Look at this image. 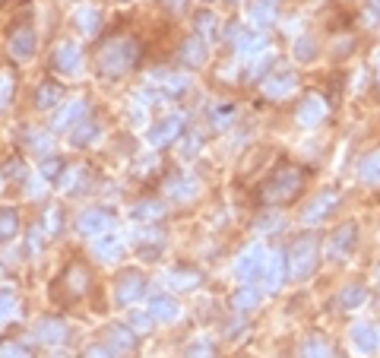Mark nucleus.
<instances>
[{"mask_svg": "<svg viewBox=\"0 0 380 358\" xmlns=\"http://www.w3.org/2000/svg\"><path fill=\"white\" fill-rule=\"evenodd\" d=\"M136 57H140V45L134 39H114L99 51L95 64H99V73L105 79H121L136 64Z\"/></svg>", "mask_w": 380, "mask_h": 358, "instance_id": "nucleus-1", "label": "nucleus"}, {"mask_svg": "<svg viewBox=\"0 0 380 358\" xmlns=\"http://www.w3.org/2000/svg\"><path fill=\"white\" fill-rule=\"evenodd\" d=\"M285 267H289V279L291 282H304L311 279V273L317 269V235L304 232L291 241L289 254H285Z\"/></svg>", "mask_w": 380, "mask_h": 358, "instance_id": "nucleus-2", "label": "nucleus"}, {"mask_svg": "<svg viewBox=\"0 0 380 358\" xmlns=\"http://www.w3.org/2000/svg\"><path fill=\"white\" fill-rule=\"evenodd\" d=\"M301 184H304L301 171L291 168V165H285L269 178L266 191H263V200L266 203H291L298 194H301Z\"/></svg>", "mask_w": 380, "mask_h": 358, "instance_id": "nucleus-3", "label": "nucleus"}, {"mask_svg": "<svg viewBox=\"0 0 380 358\" xmlns=\"http://www.w3.org/2000/svg\"><path fill=\"white\" fill-rule=\"evenodd\" d=\"M266 247L260 244V241H254V244H247L244 251H241V257L235 263V276L241 286H251L254 279L263 273V263H266Z\"/></svg>", "mask_w": 380, "mask_h": 358, "instance_id": "nucleus-4", "label": "nucleus"}, {"mask_svg": "<svg viewBox=\"0 0 380 358\" xmlns=\"http://www.w3.org/2000/svg\"><path fill=\"white\" fill-rule=\"evenodd\" d=\"M76 229H79V235H86V238H99V235H105V232L114 229V216L101 207H89L79 213Z\"/></svg>", "mask_w": 380, "mask_h": 358, "instance_id": "nucleus-5", "label": "nucleus"}, {"mask_svg": "<svg viewBox=\"0 0 380 358\" xmlns=\"http://www.w3.org/2000/svg\"><path fill=\"white\" fill-rule=\"evenodd\" d=\"M263 96L273 99V101H282L289 99L291 92L298 89V73L295 70H276V73H266V79L260 83Z\"/></svg>", "mask_w": 380, "mask_h": 358, "instance_id": "nucleus-6", "label": "nucleus"}, {"mask_svg": "<svg viewBox=\"0 0 380 358\" xmlns=\"http://www.w3.org/2000/svg\"><path fill=\"white\" fill-rule=\"evenodd\" d=\"M355 241H358V225L355 222H346L339 225V229L330 235V241H326V257L330 260H346L349 254L355 251Z\"/></svg>", "mask_w": 380, "mask_h": 358, "instance_id": "nucleus-7", "label": "nucleus"}, {"mask_svg": "<svg viewBox=\"0 0 380 358\" xmlns=\"http://www.w3.org/2000/svg\"><path fill=\"white\" fill-rule=\"evenodd\" d=\"M263 289L269 292V295H276V292L282 289V282L289 279V267H285V254L282 251H269L266 254V263H263Z\"/></svg>", "mask_w": 380, "mask_h": 358, "instance_id": "nucleus-8", "label": "nucleus"}, {"mask_svg": "<svg viewBox=\"0 0 380 358\" xmlns=\"http://www.w3.org/2000/svg\"><path fill=\"white\" fill-rule=\"evenodd\" d=\"M143 289H146V276L130 269V273H124L118 279V286H114V302H118L121 308H130V304L140 302Z\"/></svg>", "mask_w": 380, "mask_h": 358, "instance_id": "nucleus-9", "label": "nucleus"}, {"mask_svg": "<svg viewBox=\"0 0 380 358\" xmlns=\"http://www.w3.org/2000/svg\"><path fill=\"white\" fill-rule=\"evenodd\" d=\"M324 118H326V99L317 96V92L304 96V101L298 105V111H295L298 127H317V124L324 121Z\"/></svg>", "mask_w": 380, "mask_h": 358, "instance_id": "nucleus-10", "label": "nucleus"}, {"mask_svg": "<svg viewBox=\"0 0 380 358\" xmlns=\"http://www.w3.org/2000/svg\"><path fill=\"white\" fill-rule=\"evenodd\" d=\"M349 339H352L358 355H374L380 349V333H377V327H371V324H355L352 330H349Z\"/></svg>", "mask_w": 380, "mask_h": 358, "instance_id": "nucleus-11", "label": "nucleus"}, {"mask_svg": "<svg viewBox=\"0 0 380 358\" xmlns=\"http://www.w3.org/2000/svg\"><path fill=\"white\" fill-rule=\"evenodd\" d=\"M83 118H86V99H70L54 114V130H76Z\"/></svg>", "mask_w": 380, "mask_h": 358, "instance_id": "nucleus-12", "label": "nucleus"}, {"mask_svg": "<svg viewBox=\"0 0 380 358\" xmlns=\"http://www.w3.org/2000/svg\"><path fill=\"white\" fill-rule=\"evenodd\" d=\"M79 67H83V51L73 45V41H64V45L54 48V70L70 76V73H79Z\"/></svg>", "mask_w": 380, "mask_h": 358, "instance_id": "nucleus-13", "label": "nucleus"}, {"mask_svg": "<svg viewBox=\"0 0 380 358\" xmlns=\"http://www.w3.org/2000/svg\"><path fill=\"white\" fill-rule=\"evenodd\" d=\"M35 51V32L32 26H19L13 29L10 35V57H16V61H29Z\"/></svg>", "mask_w": 380, "mask_h": 358, "instance_id": "nucleus-14", "label": "nucleus"}, {"mask_svg": "<svg viewBox=\"0 0 380 358\" xmlns=\"http://www.w3.org/2000/svg\"><path fill=\"white\" fill-rule=\"evenodd\" d=\"M181 134H184V118H181V114H168V118L159 121L156 130H152V143H156V146H168V143L178 140Z\"/></svg>", "mask_w": 380, "mask_h": 358, "instance_id": "nucleus-15", "label": "nucleus"}, {"mask_svg": "<svg viewBox=\"0 0 380 358\" xmlns=\"http://www.w3.org/2000/svg\"><path fill=\"white\" fill-rule=\"evenodd\" d=\"M336 200H339V194H336V191L320 194L317 200H314L311 207L301 213V219H304V222H308V225H314V222H324V219H326V216H330L333 209H336Z\"/></svg>", "mask_w": 380, "mask_h": 358, "instance_id": "nucleus-16", "label": "nucleus"}, {"mask_svg": "<svg viewBox=\"0 0 380 358\" xmlns=\"http://www.w3.org/2000/svg\"><path fill=\"white\" fill-rule=\"evenodd\" d=\"M92 251L99 254V260L111 263V260H118L121 254H124V244H121V238L114 235V232H105V235L92 238Z\"/></svg>", "mask_w": 380, "mask_h": 358, "instance_id": "nucleus-17", "label": "nucleus"}, {"mask_svg": "<svg viewBox=\"0 0 380 358\" xmlns=\"http://www.w3.org/2000/svg\"><path fill=\"white\" fill-rule=\"evenodd\" d=\"M364 302H368V289L358 286V282L342 286V292L336 295V308H339V311H355V308H361Z\"/></svg>", "mask_w": 380, "mask_h": 358, "instance_id": "nucleus-18", "label": "nucleus"}, {"mask_svg": "<svg viewBox=\"0 0 380 358\" xmlns=\"http://www.w3.org/2000/svg\"><path fill=\"white\" fill-rule=\"evenodd\" d=\"M61 279H64V286H67L70 298H79L86 289H89V273H86V267H83V263H70V267H67V273H64Z\"/></svg>", "mask_w": 380, "mask_h": 358, "instance_id": "nucleus-19", "label": "nucleus"}, {"mask_svg": "<svg viewBox=\"0 0 380 358\" xmlns=\"http://www.w3.org/2000/svg\"><path fill=\"white\" fill-rule=\"evenodd\" d=\"M35 339L45 342V346L64 342L67 339V324H64V320H41V324L35 327Z\"/></svg>", "mask_w": 380, "mask_h": 358, "instance_id": "nucleus-20", "label": "nucleus"}, {"mask_svg": "<svg viewBox=\"0 0 380 358\" xmlns=\"http://www.w3.org/2000/svg\"><path fill=\"white\" fill-rule=\"evenodd\" d=\"M136 247L143 251V257H156L159 247H162V232H156L152 225L136 229Z\"/></svg>", "mask_w": 380, "mask_h": 358, "instance_id": "nucleus-21", "label": "nucleus"}, {"mask_svg": "<svg viewBox=\"0 0 380 358\" xmlns=\"http://www.w3.org/2000/svg\"><path fill=\"white\" fill-rule=\"evenodd\" d=\"M149 317H152V320H165V324H171V320L178 317V304H174V298L156 295V298L149 302Z\"/></svg>", "mask_w": 380, "mask_h": 358, "instance_id": "nucleus-22", "label": "nucleus"}, {"mask_svg": "<svg viewBox=\"0 0 380 358\" xmlns=\"http://www.w3.org/2000/svg\"><path fill=\"white\" fill-rule=\"evenodd\" d=\"M358 178L364 181V184H380V149H374V152H368V156L358 162Z\"/></svg>", "mask_w": 380, "mask_h": 358, "instance_id": "nucleus-23", "label": "nucleus"}, {"mask_svg": "<svg viewBox=\"0 0 380 358\" xmlns=\"http://www.w3.org/2000/svg\"><path fill=\"white\" fill-rule=\"evenodd\" d=\"M73 19H76V26H79V32H83V35H95V32H99V26H101V13L95 10V6H79Z\"/></svg>", "mask_w": 380, "mask_h": 358, "instance_id": "nucleus-24", "label": "nucleus"}, {"mask_svg": "<svg viewBox=\"0 0 380 358\" xmlns=\"http://www.w3.org/2000/svg\"><path fill=\"white\" fill-rule=\"evenodd\" d=\"M257 302H260V292L257 289H251V286H241L235 295H231V308H235L238 314H247V311H254L257 308Z\"/></svg>", "mask_w": 380, "mask_h": 358, "instance_id": "nucleus-25", "label": "nucleus"}, {"mask_svg": "<svg viewBox=\"0 0 380 358\" xmlns=\"http://www.w3.org/2000/svg\"><path fill=\"white\" fill-rule=\"evenodd\" d=\"M168 286L190 292V289L200 286V273H196V269H171V273H168Z\"/></svg>", "mask_w": 380, "mask_h": 358, "instance_id": "nucleus-26", "label": "nucleus"}, {"mask_svg": "<svg viewBox=\"0 0 380 358\" xmlns=\"http://www.w3.org/2000/svg\"><path fill=\"white\" fill-rule=\"evenodd\" d=\"M181 61L190 64V67H203L206 64V48H203L200 39H190L181 45Z\"/></svg>", "mask_w": 380, "mask_h": 358, "instance_id": "nucleus-27", "label": "nucleus"}, {"mask_svg": "<svg viewBox=\"0 0 380 358\" xmlns=\"http://www.w3.org/2000/svg\"><path fill=\"white\" fill-rule=\"evenodd\" d=\"M108 342H111L114 352H130L134 349V333L127 330V327H108Z\"/></svg>", "mask_w": 380, "mask_h": 358, "instance_id": "nucleus-28", "label": "nucleus"}, {"mask_svg": "<svg viewBox=\"0 0 380 358\" xmlns=\"http://www.w3.org/2000/svg\"><path fill=\"white\" fill-rule=\"evenodd\" d=\"M61 99H64V92H61V86H54V83H41L39 92H35V105L39 108H51Z\"/></svg>", "mask_w": 380, "mask_h": 358, "instance_id": "nucleus-29", "label": "nucleus"}, {"mask_svg": "<svg viewBox=\"0 0 380 358\" xmlns=\"http://www.w3.org/2000/svg\"><path fill=\"white\" fill-rule=\"evenodd\" d=\"M291 51H295V57H298L301 64H311L314 57H317V41H314L311 35H301V39H295Z\"/></svg>", "mask_w": 380, "mask_h": 358, "instance_id": "nucleus-30", "label": "nucleus"}, {"mask_svg": "<svg viewBox=\"0 0 380 358\" xmlns=\"http://www.w3.org/2000/svg\"><path fill=\"white\" fill-rule=\"evenodd\" d=\"M194 23H196V32H200V35H206V39H213V35L219 32V19H216L209 10H200V13H196V16H194Z\"/></svg>", "mask_w": 380, "mask_h": 358, "instance_id": "nucleus-31", "label": "nucleus"}, {"mask_svg": "<svg viewBox=\"0 0 380 358\" xmlns=\"http://www.w3.org/2000/svg\"><path fill=\"white\" fill-rule=\"evenodd\" d=\"M194 194H196V184L190 178H181V181L168 184V197H171V200H190Z\"/></svg>", "mask_w": 380, "mask_h": 358, "instance_id": "nucleus-32", "label": "nucleus"}, {"mask_svg": "<svg viewBox=\"0 0 380 358\" xmlns=\"http://www.w3.org/2000/svg\"><path fill=\"white\" fill-rule=\"evenodd\" d=\"M273 19H276V10H273V6H263V4H254V6H251V23L257 26V29L273 26Z\"/></svg>", "mask_w": 380, "mask_h": 358, "instance_id": "nucleus-33", "label": "nucleus"}, {"mask_svg": "<svg viewBox=\"0 0 380 358\" xmlns=\"http://www.w3.org/2000/svg\"><path fill=\"white\" fill-rule=\"evenodd\" d=\"M301 358H330V346L324 339H317V336H311L301 346Z\"/></svg>", "mask_w": 380, "mask_h": 358, "instance_id": "nucleus-34", "label": "nucleus"}, {"mask_svg": "<svg viewBox=\"0 0 380 358\" xmlns=\"http://www.w3.org/2000/svg\"><path fill=\"white\" fill-rule=\"evenodd\" d=\"M269 64H273V51H269V48H263L260 54L251 61V73H254V76H263V73L269 70Z\"/></svg>", "mask_w": 380, "mask_h": 358, "instance_id": "nucleus-35", "label": "nucleus"}, {"mask_svg": "<svg viewBox=\"0 0 380 358\" xmlns=\"http://www.w3.org/2000/svg\"><path fill=\"white\" fill-rule=\"evenodd\" d=\"M165 213L162 203H140V207H134V216L136 219H159Z\"/></svg>", "mask_w": 380, "mask_h": 358, "instance_id": "nucleus-36", "label": "nucleus"}, {"mask_svg": "<svg viewBox=\"0 0 380 358\" xmlns=\"http://www.w3.org/2000/svg\"><path fill=\"white\" fill-rule=\"evenodd\" d=\"M16 213H13V209H4V213H0V238H10L13 232H16Z\"/></svg>", "mask_w": 380, "mask_h": 358, "instance_id": "nucleus-37", "label": "nucleus"}, {"mask_svg": "<svg viewBox=\"0 0 380 358\" xmlns=\"http://www.w3.org/2000/svg\"><path fill=\"white\" fill-rule=\"evenodd\" d=\"M10 101H13V76L0 73V108H6Z\"/></svg>", "mask_w": 380, "mask_h": 358, "instance_id": "nucleus-38", "label": "nucleus"}, {"mask_svg": "<svg viewBox=\"0 0 380 358\" xmlns=\"http://www.w3.org/2000/svg\"><path fill=\"white\" fill-rule=\"evenodd\" d=\"M79 127H83V130H76V134H73V143H76V146H86V143H92L95 136H99L95 124H79Z\"/></svg>", "mask_w": 380, "mask_h": 358, "instance_id": "nucleus-39", "label": "nucleus"}, {"mask_svg": "<svg viewBox=\"0 0 380 358\" xmlns=\"http://www.w3.org/2000/svg\"><path fill=\"white\" fill-rule=\"evenodd\" d=\"M29 146H32V149H41V152H51L54 149V136L51 134H32L29 136Z\"/></svg>", "mask_w": 380, "mask_h": 358, "instance_id": "nucleus-40", "label": "nucleus"}, {"mask_svg": "<svg viewBox=\"0 0 380 358\" xmlns=\"http://www.w3.org/2000/svg\"><path fill=\"white\" fill-rule=\"evenodd\" d=\"M187 86H190V76H168V79H165V92H171V96L184 92Z\"/></svg>", "mask_w": 380, "mask_h": 358, "instance_id": "nucleus-41", "label": "nucleus"}, {"mask_svg": "<svg viewBox=\"0 0 380 358\" xmlns=\"http://www.w3.org/2000/svg\"><path fill=\"white\" fill-rule=\"evenodd\" d=\"M13 311H16V298L10 292H0V320H6Z\"/></svg>", "mask_w": 380, "mask_h": 358, "instance_id": "nucleus-42", "label": "nucleus"}, {"mask_svg": "<svg viewBox=\"0 0 380 358\" xmlns=\"http://www.w3.org/2000/svg\"><path fill=\"white\" fill-rule=\"evenodd\" d=\"M209 352H213V346H209V342H206V339H200V342H194V346H190V349H187V355H190V358H213V355H209Z\"/></svg>", "mask_w": 380, "mask_h": 358, "instance_id": "nucleus-43", "label": "nucleus"}, {"mask_svg": "<svg viewBox=\"0 0 380 358\" xmlns=\"http://www.w3.org/2000/svg\"><path fill=\"white\" fill-rule=\"evenodd\" d=\"M0 358H32L23 346H0Z\"/></svg>", "mask_w": 380, "mask_h": 358, "instance_id": "nucleus-44", "label": "nucleus"}, {"mask_svg": "<svg viewBox=\"0 0 380 358\" xmlns=\"http://www.w3.org/2000/svg\"><path fill=\"white\" fill-rule=\"evenodd\" d=\"M57 222H61V213H57V207H51L48 216H45V225H48L51 235H57V232H61V229H57Z\"/></svg>", "mask_w": 380, "mask_h": 358, "instance_id": "nucleus-45", "label": "nucleus"}, {"mask_svg": "<svg viewBox=\"0 0 380 358\" xmlns=\"http://www.w3.org/2000/svg\"><path fill=\"white\" fill-rule=\"evenodd\" d=\"M86 358H114V352H111V349L92 346V349H86Z\"/></svg>", "mask_w": 380, "mask_h": 358, "instance_id": "nucleus-46", "label": "nucleus"}, {"mask_svg": "<svg viewBox=\"0 0 380 358\" xmlns=\"http://www.w3.org/2000/svg\"><path fill=\"white\" fill-rule=\"evenodd\" d=\"M57 171H64L61 162H45V165H41V174H45V178H51V174H57Z\"/></svg>", "mask_w": 380, "mask_h": 358, "instance_id": "nucleus-47", "label": "nucleus"}, {"mask_svg": "<svg viewBox=\"0 0 380 358\" xmlns=\"http://www.w3.org/2000/svg\"><path fill=\"white\" fill-rule=\"evenodd\" d=\"M134 327L140 333H146V330H149V317H146V314H134Z\"/></svg>", "mask_w": 380, "mask_h": 358, "instance_id": "nucleus-48", "label": "nucleus"}, {"mask_svg": "<svg viewBox=\"0 0 380 358\" xmlns=\"http://www.w3.org/2000/svg\"><path fill=\"white\" fill-rule=\"evenodd\" d=\"M368 10L374 13V16H380V0H368Z\"/></svg>", "mask_w": 380, "mask_h": 358, "instance_id": "nucleus-49", "label": "nucleus"}, {"mask_svg": "<svg viewBox=\"0 0 380 358\" xmlns=\"http://www.w3.org/2000/svg\"><path fill=\"white\" fill-rule=\"evenodd\" d=\"M254 4H263V6H273V10H276V6H279V0H254Z\"/></svg>", "mask_w": 380, "mask_h": 358, "instance_id": "nucleus-50", "label": "nucleus"}, {"mask_svg": "<svg viewBox=\"0 0 380 358\" xmlns=\"http://www.w3.org/2000/svg\"><path fill=\"white\" fill-rule=\"evenodd\" d=\"M377 282H380V267H377Z\"/></svg>", "mask_w": 380, "mask_h": 358, "instance_id": "nucleus-51", "label": "nucleus"}, {"mask_svg": "<svg viewBox=\"0 0 380 358\" xmlns=\"http://www.w3.org/2000/svg\"><path fill=\"white\" fill-rule=\"evenodd\" d=\"M377 64H380V51H377Z\"/></svg>", "mask_w": 380, "mask_h": 358, "instance_id": "nucleus-52", "label": "nucleus"}, {"mask_svg": "<svg viewBox=\"0 0 380 358\" xmlns=\"http://www.w3.org/2000/svg\"><path fill=\"white\" fill-rule=\"evenodd\" d=\"M377 83H380V76H377Z\"/></svg>", "mask_w": 380, "mask_h": 358, "instance_id": "nucleus-53", "label": "nucleus"}, {"mask_svg": "<svg viewBox=\"0 0 380 358\" xmlns=\"http://www.w3.org/2000/svg\"><path fill=\"white\" fill-rule=\"evenodd\" d=\"M377 333H380V330H377Z\"/></svg>", "mask_w": 380, "mask_h": 358, "instance_id": "nucleus-54", "label": "nucleus"}]
</instances>
